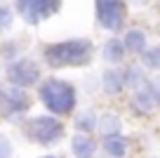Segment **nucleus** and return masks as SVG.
<instances>
[{
	"instance_id": "f257e3e1",
	"label": "nucleus",
	"mask_w": 160,
	"mask_h": 158,
	"mask_svg": "<svg viewBox=\"0 0 160 158\" xmlns=\"http://www.w3.org/2000/svg\"><path fill=\"white\" fill-rule=\"evenodd\" d=\"M92 57V43L85 38H71L61 43H52L45 47V61L54 69L61 66H82Z\"/></svg>"
},
{
	"instance_id": "f03ea898",
	"label": "nucleus",
	"mask_w": 160,
	"mask_h": 158,
	"mask_svg": "<svg viewBox=\"0 0 160 158\" xmlns=\"http://www.w3.org/2000/svg\"><path fill=\"white\" fill-rule=\"evenodd\" d=\"M40 99L54 116H66L75 109V90L71 83L50 78L40 85Z\"/></svg>"
},
{
	"instance_id": "7ed1b4c3",
	"label": "nucleus",
	"mask_w": 160,
	"mask_h": 158,
	"mask_svg": "<svg viewBox=\"0 0 160 158\" xmlns=\"http://www.w3.org/2000/svg\"><path fill=\"white\" fill-rule=\"evenodd\" d=\"M26 134H28L33 142L42 144V146H50V144L59 142V139L64 137V123L57 120L54 116H38V118L28 120Z\"/></svg>"
},
{
	"instance_id": "20e7f679",
	"label": "nucleus",
	"mask_w": 160,
	"mask_h": 158,
	"mask_svg": "<svg viewBox=\"0 0 160 158\" xmlns=\"http://www.w3.org/2000/svg\"><path fill=\"white\" fill-rule=\"evenodd\" d=\"M97 7V19L106 31H120L125 26V17H127V7L125 0H94Z\"/></svg>"
},
{
	"instance_id": "39448f33",
	"label": "nucleus",
	"mask_w": 160,
	"mask_h": 158,
	"mask_svg": "<svg viewBox=\"0 0 160 158\" xmlns=\"http://www.w3.org/2000/svg\"><path fill=\"white\" fill-rule=\"evenodd\" d=\"M61 7V0H17V10L28 24H40L47 17L57 14Z\"/></svg>"
},
{
	"instance_id": "423d86ee",
	"label": "nucleus",
	"mask_w": 160,
	"mask_h": 158,
	"mask_svg": "<svg viewBox=\"0 0 160 158\" xmlns=\"http://www.w3.org/2000/svg\"><path fill=\"white\" fill-rule=\"evenodd\" d=\"M7 80L12 85H17V87H31V85H35L40 80V69L33 59L21 57V59L12 61L7 66Z\"/></svg>"
},
{
	"instance_id": "0eeeda50",
	"label": "nucleus",
	"mask_w": 160,
	"mask_h": 158,
	"mask_svg": "<svg viewBox=\"0 0 160 158\" xmlns=\"http://www.w3.org/2000/svg\"><path fill=\"white\" fill-rule=\"evenodd\" d=\"M26 109H28V94L24 92V87L12 85L7 92H0V111L5 118L21 116Z\"/></svg>"
},
{
	"instance_id": "6e6552de",
	"label": "nucleus",
	"mask_w": 160,
	"mask_h": 158,
	"mask_svg": "<svg viewBox=\"0 0 160 158\" xmlns=\"http://www.w3.org/2000/svg\"><path fill=\"white\" fill-rule=\"evenodd\" d=\"M134 106L141 111V113H148V111H153L155 109V104H158V99H155V94H153V90H151V83H144L141 87H137L134 90Z\"/></svg>"
},
{
	"instance_id": "1a4fd4ad",
	"label": "nucleus",
	"mask_w": 160,
	"mask_h": 158,
	"mask_svg": "<svg viewBox=\"0 0 160 158\" xmlns=\"http://www.w3.org/2000/svg\"><path fill=\"white\" fill-rule=\"evenodd\" d=\"M104 153L108 158H122L127 153V137H122L120 132L106 134L104 137Z\"/></svg>"
},
{
	"instance_id": "9d476101",
	"label": "nucleus",
	"mask_w": 160,
	"mask_h": 158,
	"mask_svg": "<svg viewBox=\"0 0 160 158\" xmlns=\"http://www.w3.org/2000/svg\"><path fill=\"white\" fill-rule=\"evenodd\" d=\"M71 151H73L75 158H94L97 144H94V139L87 137V134H75L73 142H71Z\"/></svg>"
},
{
	"instance_id": "9b49d317",
	"label": "nucleus",
	"mask_w": 160,
	"mask_h": 158,
	"mask_svg": "<svg viewBox=\"0 0 160 158\" xmlns=\"http://www.w3.org/2000/svg\"><path fill=\"white\" fill-rule=\"evenodd\" d=\"M125 52H127V47H125L122 40L111 38L108 43L104 45V50H101V57H104L106 61H111V64H120V61L125 59Z\"/></svg>"
},
{
	"instance_id": "f8f14e48",
	"label": "nucleus",
	"mask_w": 160,
	"mask_h": 158,
	"mask_svg": "<svg viewBox=\"0 0 160 158\" xmlns=\"http://www.w3.org/2000/svg\"><path fill=\"white\" fill-rule=\"evenodd\" d=\"M122 43H125V47H127L130 55H141L146 50V35H144V31L132 29V31H127V35L122 38Z\"/></svg>"
},
{
	"instance_id": "ddd939ff",
	"label": "nucleus",
	"mask_w": 160,
	"mask_h": 158,
	"mask_svg": "<svg viewBox=\"0 0 160 158\" xmlns=\"http://www.w3.org/2000/svg\"><path fill=\"white\" fill-rule=\"evenodd\" d=\"M101 85H104V92L108 94H115L125 87V73L120 71H106L104 78H101Z\"/></svg>"
},
{
	"instance_id": "4468645a",
	"label": "nucleus",
	"mask_w": 160,
	"mask_h": 158,
	"mask_svg": "<svg viewBox=\"0 0 160 158\" xmlns=\"http://www.w3.org/2000/svg\"><path fill=\"white\" fill-rule=\"evenodd\" d=\"M141 61H144L146 69H155L160 71V47H151L141 52Z\"/></svg>"
},
{
	"instance_id": "2eb2a0df",
	"label": "nucleus",
	"mask_w": 160,
	"mask_h": 158,
	"mask_svg": "<svg viewBox=\"0 0 160 158\" xmlns=\"http://www.w3.org/2000/svg\"><path fill=\"white\" fill-rule=\"evenodd\" d=\"M99 130L106 134H113V132H120V120L115 118V113H106L101 116V123H99Z\"/></svg>"
},
{
	"instance_id": "dca6fc26",
	"label": "nucleus",
	"mask_w": 160,
	"mask_h": 158,
	"mask_svg": "<svg viewBox=\"0 0 160 158\" xmlns=\"http://www.w3.org/2000/svg\"><path fill=\"white\" fill-rule=\"evenodd\" d=\"M75 128L82 130V132H92V130L97 128V113H90V111L80 113L78 118H75Z\"/></svg>"
},
{
	"instance_id": "f3484780",
	"label": "nucleus",
	"mask_w": 160,
	"mask_h": 158,
	"mask_svg": "<svg viewBox=\"0 0 160 158\" xmlns=\"http://www.w3.org/2000/svg\"><path fill=\"white\" fill-rule=\"evenodd\" d=\"M125 85H130V87H141L144 85V73H141L139 69H127L125 71Z\"/></svg>"
},
{
	"instance_id": "a211bd4d",
	"label": "nucleus",
	"mask_w": 160,
	"mask_h": 158,
	"mask_svg": "<svg viewBox=\"0 0 160 158\" xmlns=\"http://www.w3.org/2000/svg\"><path fill=\"white\" fill-rule=\"evenodd\" d=\"M10 26H12V12H10V7L0 5V33L7 31Z\"/></svg>"
},
{
	"instance_id": "6ab92c4d",
	"label": "nucleus",
	"mask_w": 160,
	"mask_h": 158,
	"mask_svg": "<svg viewBox=\"0 0 160 158\" xmlns=\"http://www.w3.org/2000/svg\"><path fill=\"white\" fill-rule=\"evenodd\" d=\"M10 153H12V144L0 134V158H10Z\"/></svg>"
},
{
	"instance_id": "aec40b11",
	"label": "nucleus",
	"mask_w": 160,
	"mask_h": 158,
	"mask_svg": "<svg viewBox=\"0 0 160 158\" xmlns=\"http://www.w3.org/2000/svg\"><path fill=\"white\" fill-rule=\"evenodd\" d=\"M151 90H153L155 99H158V104H160V76H158V78H153V83H151Z\"/></svg>"
},
{
	"instance_id": "412c9836",
	"label": "nucleus",
	"mask_w": 160,
	"mask_h": 158,
	"mask_svg": "<svg viewBox=\"0 0 160 158\" xmlns=\"http://www.w3.org/2000/svg\"><path fill=\"white\" fill-rule=\"evenodd\" d=\"M45 158H54V156H45Z\"/></svg>"
}]
</instances>
